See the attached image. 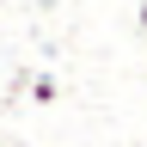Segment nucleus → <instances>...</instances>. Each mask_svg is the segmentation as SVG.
I'll use <instances>...</instances> for the list:
<instances>
[{
  "label": "nucleus",
  "instance_id": "1",
  "mask_svg": "<svg viewBox=\"0 0 147 147\" xmlns=\"http://www.w3.org/2000/svg\"><path fill=\"white\" fill-rule=\"evenodd\" d=\"M55 92H61V86H55L49 74H37V80H31V98H37V104H55Z\"/></svg>",
  "mask_w": 147,
  "mask_h": 147
},
{
  "label": "nucleus",
  "instance_id": "2",
  "mask_svg": "<svg viewBox=\"0 0 147 147\" xmlns=\"http://www.w3.org/2000/svg\"><path fill=\"white\" fill-rule=\"evenodd\" d=\"M135 18H141V31H147V0H141V12H135Z\"/></svg>",
  "mask_w": 147,
  "mask_h": 147
}]
</instances>
